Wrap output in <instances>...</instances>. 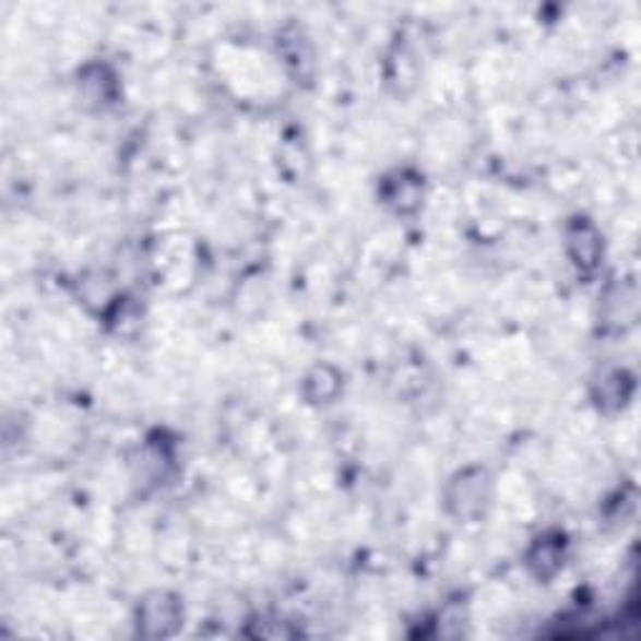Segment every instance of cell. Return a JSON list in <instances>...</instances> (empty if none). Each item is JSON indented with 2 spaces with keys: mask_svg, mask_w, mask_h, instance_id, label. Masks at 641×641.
I'll list each match as a JSON object with an SVG mask.
<instances>
[{
  "mask_svg": "<svg viewBox=\"0 0 641 641\" xmlns=\"http://www.w3.org/2000/svg\"><path fill=\"white\" fill-rule=\"evenodd\" d=\"M183 619V606L168 592H153L139 604V631L143 637L158 639L178 629Z\"/></svg>",
  "mask_w": 641,
  "mask_h": 641,
  "instance_id": "2",
  "label": "cell"
},
{
  "mask_svg": "<svg viewBox=\"0 0 641 641\" xmlns=\"http://www.w3.org/2000/svg\"><path fill=\"white\" fill-rule=\"evenodd\" d=\"M567 251L581 271H594L600 266V256L604 251L602 236L592 221L577 218L567 228Z\"/></svg>",
  "mask_w": 641,
  "mask_h": 641,
  "instance_id": "3",
  "label": "cell"
},
{
  "mask_svg": "<svg viewBox=\"0 0 641 641\" xmlns=\"http://www.w3.org/2000/svg\"><path fill=\"white\" fill-rule=\"evenodd\" d=\"M526 563L538 579H551L563 563V538L549 534L536 538L534 546L526 554Z\"/></svg>",
  "mask_w": 641,
  "mask_h": 641,
  "instance_id": "4",
  "label": "cell"
},
{
  "mask_svg": "<svg viewBox=\"0 0 641 641\" xmlns=\"http://www.w3.org/2000/svg\"><path fill=\"white\" fill-rule=\"evenodd\" d=\"M383 201L396 206V211H408L422 201V178L412 176L408 170H396L381 188Z\"/></svg>",
  "mask_w": 641,
  "mask_h": 641,
  "instance_id": "5",
  "label": "cell"
},
{
  "mask_svg": "<svg viewBox=\"0 0 641 641\" xmlns=\"http://www.w3.org/2000/svg\"><path fill=\"white\" fill-rule=\"evenodd\" d=\"M491 499V476L486 468L474 466L459 472L447 486V507L456 519L472 521L484 514Z\"/></svg>",
  "mask_w": 641,
  "mask_h": 641,
  "instance_id": "1",
  "label": "cell"
}]
</instances>
